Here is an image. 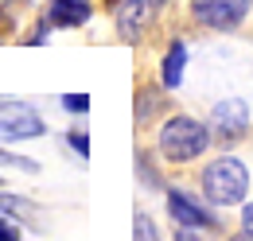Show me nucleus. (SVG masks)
I'll return each mask as SVG.
<instances>
[{"label":"nucleus","mask_w":253,"mask_h":241,"mask_svg":"<svg viewBox=\"0 0 253 241\" xmlns=\"http://www.w3.org/2000/svg\"><path fill=\"white\" fill-rule=\"evenodd\" d=\"M230 241H253V234H250V230H246V234H234V238H230Z\"/></svg>","instance_id":"nucleus-18"},{"label":"nucleus","mask_w":253,"mask_h":241,"mask_svg":"<svg viewBox=\"0 0 253 241\" xmlns=\"http://www.w3.org/2000/svg\"><path fill=\"white\" fill-rule=\"evenodd\" d=\"M86 20H90L86 0H51V8H47V24H55V28H82Z\"/></svg>","instance_id":"nucleus-8"},{"label":"nucleus","mask_w":253,"mask_h":241,"mask_svg":"<svg viewBox=\"0 0 253 241\" xmlns=\"http://www.w3.org/2000/svg\"><path fill=\"white\" fill-rule=\"evenodd\" d=\"M63 109L66 113H86V109H90V97H86V93H66Z\"/></svg>","instance_id":"nucleus-12"},{"label":"nucleus","mask_w":253,"mask_h":241,"mask_svg":"<svg viewBox=\"0 0 253 241\" xmlns=\"http://www.w3.org/2000/svg\"><path fill=\"white\" fill-rule=\"evenodd\" d=\"M168 214H171L183 230H218V218L211 210H203L183 191H168Z\"/></svg>","instance_id":"nucleus-7"},{"label":"nucleus","mask_w":253,"mask_h":241,"mask_svg":"<svg viewBox=\"0 0 253 241\" xmlns=\"http://www.w3.org/2000/svg\"><path fill=\"white\" fill-rule=\"evenodd\" d=\"M136 241H160V234H156V226H152L148 214H136Z\"/></svg>","instance_id":"nucleus-11"},{"label":"nucleus","mask_w":253,"mask_h":241,"mask_svg":"<svg viewBox=\"0 0 253 241\" xmlns=\"http://www.w3.org/2000/svg\"><path fill=\"white\" fill-rule=\"evenodd\" d=\"M250 12V0H191V16L214 31H234Z\"/></svg>","instance_id":"nucleus-5"},{"label":"nucleus","mask_w":253,"mask_h":241,"mask_svg":"<svg viewBox=\"0 0 253 241\" xmlns=\"http://www.w3.org/2000/svg\"><path fill=\"white\" fill-rule=\"evenodd\" d=\"M0 241H20V226L12 218H4V214H0Z\"/></svg>","instance_id":"nucleus-13"},{"label":"nucleus","mask_w":253,"mask_h":241,"mask_svg":"<svg viewBox=\"0 0 253 241\" xmlns=\"http://www.w3.org/2000/svg\"><path fill=\"white\" fill-rule=\"evenodd\" d=\"M0 167H16V171H39L35 167V160H28V156H12V152L0 148Z\"/></svg>","instance_id":"nucleus-10"},{"label":"nucleus","mask_w":253,"mask_h":241,"mask_svg":"<svg viewBox=\"0 0 253 241\" xmlns=\"http://www.w3.org/2000/svg\"><path fill=\"white\" fill-rule=\"evenodd\" d=\"M242 226H246V230H250V234H253V202H250V206H246V210H242Z\"/></svg>","instance_id":"nucleus-16"},{"label":"nucleus","mask_w":253,"mask_h":241,"mask_svg":"<svg viewBox=\"0 0 253 241\" xmlns=\"http://www.w3.org/2000/svg\"><path fill=\"white\" fill-rule=\"evenodd\" d=\"M183 66H187V47H183V43H171V47H168V55H164L160 82H164L168 90H175V86H179V78H183Z\"/></svg>","instance_id":"nucleus-9"},{"label":"nucleus","mask_w":253,"mask_h":241,"mask_svg":"<svg viewBox=\"0 0 253 241\" xmlns=\"http://www.w3.org/2000/svg\"><path fill=\"white\" fill-rule=\"evenodd\" d=\"M207 148H211V128L195 117H171L160 128V152L175 163L199 160Z\"/></svg>","instance_id":"nucleus-1"},{"label":"nucleus","mask_w":253,"mask_h":241,"mask_svg":"<svg viewBox=\"0 0 253 241\" xmlns=\"http://www.w3.org/2000/svg\"><path fill=\"white\" fill-rule=\"evenodd\" d=\"M175 241H199V238H195L191 230H179V234H175Z\"/></svg>","instance_id":"nucleus-17"},{"label":"nucleus","mask_w":253,"mask_h":241,"mask_svg":"<svg viewBox=\"0 0 253 241\" xmlns=\"http://www.w3.org/2000/svg\"><path fill=\"white\" fill-rule=\"evenodd\" d=\"M66 140H70V148L78 152V156H82V160H86V156H90V140H86V132H70V136H66Z\"/></svg>","instance_id":"nucleus-14"},{"label":"nucleus","mask_w":253,"mask_h":241,"mask_svg":"<svg viewBox=\"0 0 253 241\" xmlns=\"http://www.w3.org/2000/svg\"><path fill=\"white\" fill-rule=\"evenodd\" d=\"M156 8H164V0H125L121 12H117V31H121V39L136 43V39L144 35V28L152 24Z\"/></svg>","instance_id":"nucleus-6"},{"label":"nucleus","mask_w":253,"mask_h":241,"mask_svg":"<svg viewBox=\"0 0 253 241\" xmlns=\"http://www.w3.org/2000/svg\"><path fill=\"white\" fill-rule=\"evenodd\" d=\"M20 202H24V199H8V195H0V210H20Z\"/></svg>","instance_id":"nucleus-15"},{"label":"nucleus","mask_w":253,"mask_h":241,"mask_svg":"<svg viewBox=\"0 0 253 241\" xmlns=\"http://www.w3.org/2000/svg\"><path fill=\"white\" fill-rule=\"evenodd\" d=\"M43 117L28 101H0V140H32L43 136Z\"/></svg>","instance_id":"nucleus-4"},{"label":"nucleus","mask_w":253,"mask_h":241,"mask_svg":"<svg viewBox=\"0 0 253 241\" xmlns=\"http://www.w3.org/2000/svg\"><path fill=\"white\" fill-rule=\"evenodd\" d=\"M246 187H250V175H246V163L222 156L214 160L207 171H203V195L214 202V206H234L246 199Z\"/></svg>","instance_id":"nucleus-2"},{"label":"nucleus","mask_w":253,"mask_h":241,"mask_svg":"<svg viewBox=\"0 0 253 241\" xmlns=\"http://www.w3.org/2000/svg\"><path fill=\"white\" fill-rule=\"evenodd\" d=\"M246 128H250V105L242 97H226L211 109V144L230 148L246 136Z\"/></svg>","instance_id":"nucleus-3"}]
</instances>
